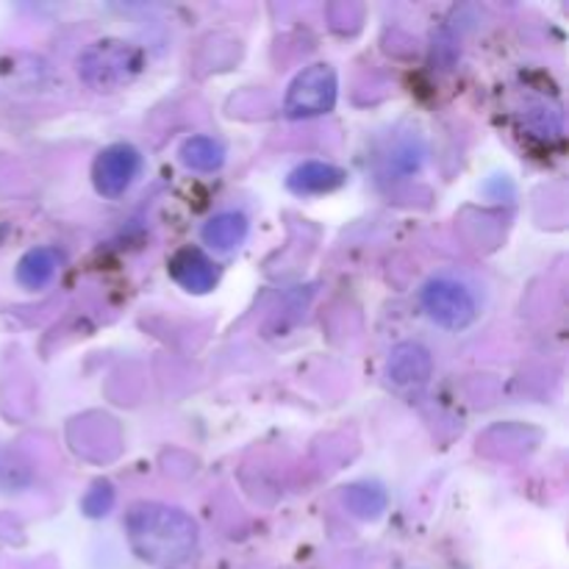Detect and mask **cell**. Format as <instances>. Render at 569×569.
Here are the masks:
<instances>
[{
    "instance_id": "9c48e42d",
    "label": "cell",
    "mask_w": 569,
    "mask_h": 569,
    "mask_svg": "<svg viewBox=\"0 0 569 569\" xmlns=\"http://www.w3.org/2000/svg\"><path fill=\"white\" fill-rule=\"evenodd\" d=\"M244 237H248V220L239 211H222L203 226V242L220 253L239 248Z\"/></svg>"
},
{
    "instance_id": "7c38bea8",
    "label": "cell",
    "mask_w": 569,
    "mask_h": 569,
    "mask_svg": "<svg viewBox=\"0 0 569 569\" xmlns=\"http://www.w3.org/2000/svg\"><path fill=\"white\" fill-rule=\"evenodd\" d=\"M181 159L183 164L192 167V170L211 172L226 161V148L211 137H192L183 142Z\"/></svg>"
},
{
    "instance_id": "8992f818",
    "label": "cell",
    "mask_w": 569,
    "mask_h": 569,
    "mask_svg": "<svg viewBox=\"0 0 569 569\" xmlns=\"http://www.w3.org/2000/svg\"><path fill=\"white\" fill-rule=\"evenodd\" d=\"M433 370L431 353L417 342H403L392 350L389 356L387 372L395 383L400 387H411V383H422Z\"/></svg>"
},
{
    "instance_id": "6da1fadb",
    "label": "cell",
    "mask_w": 569,
    "mask_h": 569,
    "mask_svg": "<svg viewBox=\"0 0 569 569\" xmlns=\"http://www.w3.org/2000/svg\"><path fill=\"white\" fill-rule=\"evenodd\" d=\"M126 533L133 553L156 567L181 565L198 545V526L181 509L164 503H139L128 511Z\"/></svg>"
},
{
    "instance_id": "7a4b0ae2",
    "label": "cell",
    "mask_w": 569,
    "mask_h": 569,
    "mask_svg": "<svg viewBox=\"0 0 569 569\" xmlns=\"http://www.w3.org/2000/svg\"><path fill=\"white\" fill-rule=\"evenodd\" d=\"M139 70H142V53L120 39L94 42L78 61V72L83 81L94 89H106V92L128 83Z\"/></svg>"
},
{
    "instance_id": "8fae6325",
    "label": "cell",
    "mask_w": 569,
    "mask_h": 569,
    "mask_svg": "<svg viewBox=\"0 0 569 569\" xmlns=\"http://www.w3.org/2000/svg\"><path fill=\"white\" fill-rule=\"evenodd\" d=\"M342 503L359 520H376L387 511V492L376 483H356V487L345 489Z\"/></svg>"
},
{
    "instance_id": "3957f363",
    "label": "cell",
    "mask_w": 569,
    "mask_h": 569,
    "mask_svg": "<svg viewBox=\"0 0 569 569\" xmlns=\"http://www.w3.org/2000/svg\"><path fill=\"white\" fill-rule=\"evenodd\" d=\"M422 309L448 331H465L478 317V303L470 289L450 278H437L422 289Z\"/></svg>"
},
{
    "instance_id": "277c9868",
    "label": "cell",
    "mask_w": 569,
    "mask_h": 569,
    "mask_svg": "<svg viewBox=\"0 0 569 569\" xmlns=\"http://www.w3.org/2000/svg\"><path fill=\"white\" fill-rule=\"evenodd\" d=\"M337 103V72L328 64H311L292 81L287 94L289 117H317L326 114Z\"/></svg>"
},
{
    "instance_id": "30bf717a",
    "label": "cell",
    "mask_w": 569,
    "mask_h": 569,
    "mask_svg": "<svg viewBox=\"0 0 569 569\" xmlns=\"http://www.w3.org/2000/svg\"><path fill=\"white\" fill-rule=\"evenodd\" d=\"M59 264L61 259L53 248H37L22 256L20 267H17V281L26 289H42L53 281Z\"/></svg>"
},
{
    "instance_id": "52a82bcc",
    "label": "cell",
    "mask_w": 569,
    "mask_h": 569,
    "mask_svg": "<svg viewBox=\"0 0 569 569\" xmlns=\"http://www.w3.org/2000/svg\"><path fill=\"white\" fill-rule=\"evenodd\" d=\"M170 272L183 289H189V292H198V295L209 292V289H214V283H217L214 264H211V261L206 259L200 250H192V248H187V250H181V253L172 256Z\"/></svg>"
},
{
    "instance_id": "5b68a950",
    "label": "cell",
    "mask_w": 569,
    "mask_h": 569,
    "mask_svg": "<svg viewBox=\"0 0 569 569\" xmlns=\"http://www.w3.org/2000/svg\"><path fill=\"white\" fill-rule=\"evenodd\" d=\"M139 167H142V156L137 153V148H131V144H111V148H106L94 159V189L103 198H120L131 187L133 178L139 176Z\"/></svg>"
},
{
    "instance_id": "ba28073f",
    "label": "cell",
    "mask_w": 569,
    "mask_h": 569,
    "mask_svg": "<svg viewBox=\"0 0 569 569\" xmlns=\"http://www.w3.org/2000/svg\"><path fill=\"white\" fill-rule=\"evenodd\" d=\"M342 183L345 172L333 164H322V161H306L289 176V189L298 194H322L342 187Z\"/></svg>"
},
{
    "instance_id": "4fadbf2b",
    "label": "cell",
    "mask_w": 569,
    "mask_h": 569,
    "mask_svg": "<svg viewBox=\"0 0 569 569\" xmlns=\"http://www.w3.org/2000/svg\"><path fill=\"white\" fill-rule=\"evenodd\" d=\"M111 506H114V489H111L109 483H98V487L83 498V511H87L89 517L109 515Z\"/></svg>"
}]
</instances>
